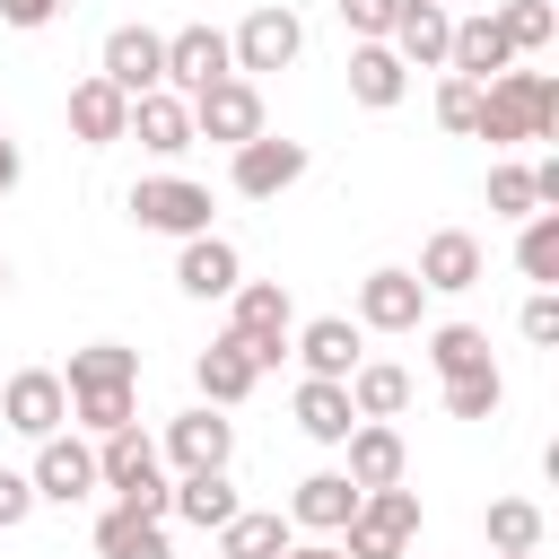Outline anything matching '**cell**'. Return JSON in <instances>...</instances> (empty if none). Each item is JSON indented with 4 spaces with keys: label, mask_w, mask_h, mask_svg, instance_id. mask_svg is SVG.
<instances>
[{
    "label": "cell",
    "mask_w": 559,
    "mask_h": 559,
    "mask_svg": "<svg viewBox=\"0 0 559 559\" xmlns=\"http://www.w3.org/2000/svg\"><path fill=\"white\" fill-rule=\"evenodd\" d=\"M192 384H201V402H218V411H236L253 384H262V367H253V349L236 341V332H218L201 358H192Z\"/></svg>",
    "instance_id": "obj_17"
},
{
    "label": "cell",
    "mask_w": 559,
    "mask_h": 559,
    "mask_svg": "<svg viewBox=\"0 0 559 559\" xmlns=\"http://www.w3.org/2000/svg\"><path fill=\"white\" fill-rule=\"evenodd\" d=\"M131 411H140V384H87V393H70V419H79L87 437L131 428Z\"/></svg>",
    "instance_id": "obj_33"
},
{
    "label": "cell",
    "mask_w": 559,
    "mask_h": 559,
    "mask_svg": "<svg viewBox=\"0 0 559 559\" xmlns=\"http://www.w3.org/2000/svg\"><path fill=\"white\" fill-rule=\"evenodd\" d=\"M131 218L157 227V236H201L210 227V183H192V175H140L131 183Z\"/></svg>",
    "instance_id": "obj_5"
},
{
    "label": "cell",
    "mask_w": 559,
    "mask_h": 559,
    "mask_svg": "<svg viewBox=\"0 0 559 559\" xmlns=\"http://www.w3.org/2000/svg\"><path fill=\"white\" fill-rule=\"evenodd\" d=\"M61 9H70V0H0V17H9L17 35H35V26H52Z\"/></svg>",
    "instance_id": "obj_43"
},
{
    "label": "cell",
    "mask_w": 559,
    "mask_h": 559,
    "mask_svg": "<svg viewBox=\"0 0 559 559\" xmlns=\"http://www.w3.org/2000/svg\"><path fill=\"white\" fill-rule=\"evenodd\" d=\"M445 70H454V79H498V70H515L507 26H498V17H454V35H445Z\"/></svg>",
    "instance_id": "obj_18"
},
{
    "label": "cell",
    "mask_w": 559,
    "mask_h": 559,
    "mask_svg": "<svg viewBox=\"0 0 559 559\" xmlns=\"http://www.w3.org/2000/svg\"><path fill=\"white\" fill-rule=\"evenodd\" d=\"M402 87H411V70H402L393 44H358V52H349V96H358V105L384 114V105H402Z\"/></svg>",
    "instance_id": "obj_27"
},
{
    "label": "cell",
    "mask_w": 559,
    "mask_h": 559,
    "mask_svg": "<svg viewBox=\"0 0 559 559\" xmlns=\"http://www.w3.org/2000/svg\"><path fill=\"white\" fill-rule=\"evenodd\" d=\"M419 542V489H358V515L341 524V559H402Z\"/></svg>",
    "instance_id": "obj_3"
},
{
    "label": "cell",
    "mask_w": 559,
    "mask_h": 559,
    "mask_svg": "<svg viewBox=\"0 0 559 559\" xmlns=\"http://www.w3.org/2000/svg\"><path fill=\"white\" fill-rule=\"evenodd\" d=\"M87 384H140V349H122V341H87V349H70L61 393H87Z\"/></svg>",
    "instance_id": "obj_31"
},
{
    "label": "cell",
    "mask_w": 559,
    "mask_h": 559,
    "mask_svg": "<svg viewBox=\"0 0 559 559\" xmlns=\"http://www.w3.org/2000/svg\"><path fill=\"white\" fill-rule=\"evenodd\" d=\"M341 17H349V35H358V44H384V35H393V17H402V0H341Z\"/></svg>",
    "instance_id": "obj_40"
},
{
    "label": "cell",
    "mask_w": 559,
    "mask_h": 559,
    "mask_svg": "<svg viewBox=\"0 0 559 559\" xmlns=\"http://www.w3.org/2000/svg\"><path fill=\"white\" fill-rule=\"evenodd\" d=\"M341 384H349V411H358V419H393V411L411 402V376H402V367H384V358H358Z\"/></svg>",
    "instance_id": "obj_30"
},
{
    "label": "cell",
    "mask_w": 559,
    "mask_h": 559,
    "mask_svg": "<svg viewBox=\"0 0 559 559\" xmlns=\"http://www.w3.org/2000/svg\"><path fill=\"white\" fill-rule=\"evenodd\" d=\"M428 367H437V376L489 367V332H480V323H437V332H428Z\"/></svg>",
    "instance_id": "obj_34"
},
{
    "label": "cell",
    "mask_w": 559,
    "mask_h": 559,
    "mask_svg": "<svg viewBox=\"0 0 559 559\" xmlns=\"http://www.w3.org/2000/svg\"><path fill=\"white\" fill-rule=\"evenodd\" d=\"M96 559H175V542H166V515L105 507V515H96Z\"/></svg>",
    "instance_id": "obj_23"
},
{
    "label": "cell",
    "mask_w": 559,
    "mask_h": 559,
    "mask_svg": "<svg viewBox=\"0 0 559 559\" xmlns=\"http://www.w3.org/2000/svg\"><path fill=\"white\" fill-rule=\"evenodd\" d=\"M480 533H489V550H542V507L533 498H489Z\"/></svg>",
    "instance_id": "obj_35"
},
{
    "label": "cell",
    "mask_w": 559,
    "mask_h": 559,
    "mask_svg": "<svg viewBox=\"0 0 559 559\" xmlns=\"http://www.w3.org/2000/svg\"><path fill=\"white\" fill-rule=\"evenodd\" d=\"M498 26H507V44H515V52H542V44L559 35V9H550V0H507V9H498Z\"/></svg>",
    "instance_id": "obj_37"
},
{
    "label": "cell",
    "mask_w": 559,
    "mask_h": 559,
    "mask_svg": "<svg viewBox=\"0 0 559 559\" xmlns=\"http://www.w3.org/2000/svg\"><path fill=\"white\" fill-rule=\"evenodd\" d=\"M280 559H341V542H288Z\"/></svg>",
    "instance_id": "obj_44"
},
{
    "label": "cell",
    "mask_w": 559,
    "mask_h": 559,
    "mask_svg": "<svg viewBox=\"0 0 559 559\" xmlns=\"http://www.w3.org/2000/svg\"><path fill=\"white\" fill-rule=\"evenodd\" d=\"M0 148H9V122H0Z\"/></svg>",
    "instance_id": "obj_48"
},
{
    "label": "cell",
    "mask_w": 559,
    "mask_h": 559,
    "mask_svg": "<svg viewBox=\"0 0 559 559\" xmlns=\"http://www.w3.org/2000/svg\"><path fill=\"white\" fill-rule=\"evenodd\" d=\"M227 157H236L227 175H236V192H245V201H280V192H288V183L306 175V140H271V131L236 140Z\"/></svg>",
    "instance_id": "obj_8"
},
{
    "label": "cell",
    "mask_w": 559,
    "mask_h": 559,
    "mask_svg": "<svg viewBox=\"0 0 559 559\" xmlns=\"http://www.w3.org/2000/svg\"><path fill=\"white\" fill-rule=\"evenodd\" d=\"M419 306H428V288H419L411 271H367V280H358V323H367V332H411Z\"/></svg>",
    "instance_id": "obj_19"
},
{
    "label": "cell",
    "mask_w": 559,
    "mask_h": 559,
    "mask_svg": "<svg viewBox=\"0 0 559 559\" xmlns=\"http://www.w3.org/2000/svg\"><path fill=\"white\" fill-rule=\"evenodd\" d=\"M428 297H463V288H480V236H463V227H437L428 245H419V271H411Z\"/></svg>",
    "instance_id": "obj_15"
},
{
    "label": "cell",
    "mask_w": 559,
    "mask_h": 559,
    "mask_svg": "<svg viewBox=\"0 0 559 559\" xmlns=\"http://www.w3.org/2000/svg\"><path fill=\"white\" fill-rule=\"evenodd\" d=\"M0 419H9L17 437H52V428L70 419V393H61V376H52V367H17V376L0 384Z\"/></svg>",
    "instance_id": "obj_13"
},
{
    "label": "cell",
    "mask_w": 559,
    "mask_h": 559,
    "mask_svg": "<svg viewBox=\"0 0 559 559\" xmlns=\"http://www.w3.org/2000/svg\"><path fill=\"white\" fill-rule=\"evenodd\" d=\"M524 341H542V349L559 341V297H550V288H533V297H524Z\"/></svg>",
    "instance_id": "obj_42"
},
{
    "label": "cell",
    "mask_w": 559,
    "mask_h": 559,
    "mask_svg": "<svg viewBox=\"0 0 559 559\" xmlns=\"http://www.w3.org/2000/svg\"><path fill=\"white\" fill-rule=\"evenodd\" d=\"M227 70H236V52H227L218 26H175V35H166V87H175V96H201V87H218Z\"/></svg>",
    "instance_id": "obj_12"
},
{
    "label": "cell",
    "mask_w": 559,
    "mask_h": 559,
    "mask_svg": "<svg viewBox=\"0 0 559 559\" xmlns=\"http://www.w3.org/2000/svg\"><path fill=\"white\" fill-rule=\"evenodd\" d=\"M498 402H507V376H498V367L445 376V419H498Z\"/></svg>",
    "instance_id": "obj_36"
},
{
    "label": "cell",
    "mask_w": 559,
    "mask_h": 559,
    "mask_svg": "<svg viewBox=\"0 0 559 559\" xmlns=\"http://www.w3.org/2000/svg\"><path fill=\"white\" fill-rule=\"evenodd\" d=\"M0 288H9V262H0Z\"/></svg>",
    "instance_id": "obj_47"
},
{
    "label": "cell",
    "mask_w": 559,
    "mask_h": 559,
    "mask_svg": "<svg viewBox=\"0 0 559 559\" xmlns=\"http://www.w3.org/2000/svg\"><path fill=\"white\" fill-rule=\"evenodd\" d=\"M341 445H349V480H358V489H393V480H402V463H411V454H402V437H393V419H358Z\"/></svg>",
    "instance_id": "obj_22"
},
{
    "label": "cell",
    "mask_w": 559,
    "mask_h": 559,
    "mask_svg": "<svg viewBox=\"0 0 559 559\" xmlns=\"http://www.w3.org/2000/svg\"><path fill=\"white\" fill-rule=\"evenodd\" d=\"M227 52H236V79H262V70H288L306 52V26H297V9H253L227 35Z\"/></svg>",
    "instance_id": "obj_7"
},
{
    "label": "cell",
    "mask_w": 559,
    "mask_h": 559,
    "mask_svg": "<svg viewBox=\"0 0 559 559\" xmlns=\"http://www.w3.org/2000/svg\"><path fill=\"white\" fill-rule=\"evenodd\" d=\"M498 559H542V550H498Z\"/></svg>",
    "instance_id": "obj_46"
},
{
    "label": "cell",
    "mask_w": 559,
    "mask_h": 559,
    "mask_svg": "<svg viewBox=\"0 0 559 559\" xmlns=\"http://www.w3.org/2000/svg\"><path fill=\"white\" fill-rule=\"evenodd\" d=\"M349 515H358V480L349 472H306L297 498H288V524H306V533H341Z\"/></svg>",
    "instance_id": "obj_21"
},
{
    "label": "cell",
    "mask_w": 559,
    "mask_h": 559,
    "mask_svg": "<svg viewBox=\"0 0 559 559\" xmlns=\"http://www.w3.org/2000/svg\"><path fill=\"white\" fill-rule=\"evenodd\" d=\"M280 550H288V515L271 507H236L218 524V559H280Z\"/></svg>",
    "instance_id": "obj_29"
},
{
    "label": "cell",
    "mask_w": 559,
    "mask_h": 559,
    "mask_svg": "<svg viewBox=\"0 0 559 559\" xmlns=\"http://www.w3.org/2000/svg\"><path fill=\"white\" fill-rule=\"evenodd\" d=\"M122 122H131V96H122L114 79H79V87H70V131H79L87 148L122 140Z\"/></svg>",
    "instance_id": "obj_24"
},
{
    "label": "cell",
    "mask_w": 559,
    "mask_h": 559,
    "mask_svg": "<svg viewBox=\"0 0 559 559\" xmlns=\"http://www.w3.org/2000/svg\"><path fill=\"white\" fill-rule=\"evenodd\" d=\"M489 148H515V140H559V79L550 70H498L480 79V122H472Z\"/></svg>",
    "instance_id": "obj_1"
},
{
    "label": "cell",
    "mask_w": 559,
    "mask_h": 559,
    "mask_svg": "<svg viewBox=\"0 0 559 559\" xmlns=\"http://www.w3.org/2000/svg\"><path fill=\"white\" fill-rule=\"evenodd\" d=\"M297 428H306L314 445H341V437L358 428V411H349V384H341V376H306V384H297Z\"/></svg>",
    "instance_id": "obj_26"
},
{
    "label": "cell",
    "mask_w": 559,
    "mask_h": 559,
    "mask_svg": "<svg viewBox=\"0 0 559 559\" xmlns=\"http://www.w3.org/2000/svg\"><path fill=\"white\" fill-rule=\"evenodd\" d=\"M96 79H114L122 96L166 87V35H157V26H114L105 52H96Z\"/></svg>",
    "instance_id": "obj_10"
},
{
    "label": "cell",
    "mask_w": 559,
    "mask_h": 559,
    "mask_svg": "<svg viewBox=\"0 0 559 559\" xmlns=\"http://www.w3.org/2000/svg\"><path fill=\"white\" fill-rule=\"evenodd\" d=\"M192 105V140H218V148H236V140H253L262 131V87L253 79H218V87H201V96H183Z\"/></svg>",
    "instance_id": "obj_6"
},
{
    "label": "cell",
    "mask_w": 559,
    "mask_h": 559,
    "mask_svg": "<svg viewBox=\"0 0 559 559\" xmlns=\"http://www.w3.org/2000/svg\"><path fill=\"white\" fill-rule=\"evenodd\" d=\"M122 140H140L148 157H183V148H192V105H183L175 87H148V96H131Z\"/></svg>",
    "instance_id": "obj_14"
},
{
    "label": "cell",
    "mask_w": 559,
    "mask_h": 559,
    "mask_svg": "<svg viewBox=\"0 0 559 559\" xmlns=\"http://www.w3.org/2000/svg\"><path fill=\"white\" fill-rule=\"evenodd\" d=\"M437 122H445V131H472V122H480V79H454V70H445V87H437Z\"/></svg>",
    "instance_id": "obj_39"
},
{
    "label": "cell",
    "mask_w": 559,
    "mask_h": 559,
    "mask_svg": "<svg viewBox=\"0 0 559 559\" xmlns=\"http://www.w3.org/2000/svg\"><path fill=\"white\" fill-rule=\"evenodd\" d=\"M288 349L306 358V376H349L358 367V323L349 314H314L306 332H288Z\"/></svg>",
    "instance_id": "obj_25"
},
{
    "label": "cell",
    "mask_w": 559,
    "mask_h": 559,
    "mask_svg": "<svg viewBox=\"0 0 559 559\" xmlns=\"http://www.w3.org/2000/svg\"><path fill=\"white\" fill-rule=\"evenodd\" d=\"M166 463H175V472H227V463H236V419H227L218 402L166 419Z\"/></svg>",
    "instance_id": "obj_9"
},
{
    "label": "cell",
    "mask_w": 559,
    "mask_h": 559,
    "mask_svg": "<svg viewBox=\"0 0 559 559\" xmlns=\"http://www.w3.org/2000/svg\"><path fill=\"white\" fill-rule=\"evenodd\" d=\"M227 306H236V314H227V332L253 349V367H280V358H288V332H297L288 288H280V280H236V288H227Z\"/></svg>",
    "instance_id": "obj_4"
},
{
    "label": "cell",
    "mask_w": 559,
    "mask_h": 559,
    "mask_svg": "<svg viewBox=\"0 0 559 559\" xmlns=\"http://www.w3.org/2000/svg\"><path fill=\"white\" fill-rule=\"evenodd\" d=\"M236 507H245V498L227 489V472H183L175 498H166V515H183V524H201V533H218Z\"/></svg>",
    "instance_id": "obj_28"
},
{
    "label": "cell",
    "mask_w": 559,
    "mask_h": 559,
    "mask_svg": "<svg viewBox=\"0 0 559 559\" xmlns=\"http://www.w3.org/2000/svg\"><path fill=\"white\" fill-rule=\"evenodd\" d=\"M515 271L533 288H559V210H533L524 236H515Z\"/></svg>",
    "instance_id": "obj_32"
},
{
    "label": "cell",
    "mask_w": 559,
    "mask_h": 559,
    "mask_svg": "<svg viewBox=\"0 0 559 559\" xmlns=\"http://www.w3.org/2000/svg\"><path fill=\"white\" fill-rule=\"evenodd\" d=\"M445 35H454V17H445V0H402V17H393V52H402V70H445Z\"/></svg>",
    "instance_id": "obj_20"
},
{
    "label": "cell",
    "mask_w": 559,
    "mask_h": 559,
    "mask_svg": "<svg viewBox=\"0 0 559 559\" xmlns=\"http://www.w3.org/2000/svg\"><path fill=\"white\" fill-rule=\"evenodd\" d=\"M0 192H17V148H0Z\"/></svg>",
    "instance_id": "obj_45"
},
{
    "label": "cell",
    "mask_w": 559,
    "mask_h": 559,
    "mask_svg": "<svg viewBox=\"0 0 559 559\" xmlns=\"http://www.w3.org/2000/svg\"><path fill=\"white\" fill-rule=\"evenodd\" d=\"M489 210L498 218H533L542 201H533V166H489Z\"/></svg>",
    "instance_id": "obj_38"
},
{
    "label": "cell",
    "mask_w": 559,
    "mask_h": 559,
    "mask_svg": "<svg viewBox=\"0 0 559 559\" xmlns=\"http://www.w3.org/2000/svg\"><path fill=\"white\" fill-rule=\"evenodd\" d=\"M26 480H35V498H52V507H79L87 489H105V480H96V445H79V437H61V428L35 437V472H26Z\"/></svg>",
    "instance_id": "obj_11"
},
{
    "label": "cell",
    "mask_w": 559,
    "mask_h": 559,
    "mask_svg": "<svg viewBox=\"0 0 559 559\" xmlns=\"http://www.w3.org/2000/svg\"><path fill=\"white\" fill-rule=\"evenodd\" d=\"M236 280H245V253H236L227 236H210V227L183 236V253H175V288H183V297H227Z\"/></svg>",
    "instance_id": "obj_16"
},
{
    "label": "cell",
    "mask_w": 559,
    "mask_h": 559,
    "mask_svg": "<svg viewBox=\"0 0 559 559\" xmlns=\"http://www.w3.org/2000/svg\"><path fill=\"white\" fill-rule=\"evenodd\" d=\"M96 480H105L114 507H131V515H166V498H175V480L157 472V445H148L140 428L96 437Z\"/></svg>",
    "instance_id": "obj_2"
},
{
    "label": "cell",
    "mask_w": 559,
    "mask_h": 559,
    "mask_svg": "<svg viewBox=\"0 0 559 559\" xmlns=\"http://www.w3.org/2000/svg\"><path fill=\"white\" fill-rule=\"evenodd\" d=\"M26 515H35V480L26 472H0V533H17Z\"/></svg>",
    "instance_id": "obj_41"
}]
</instances>
